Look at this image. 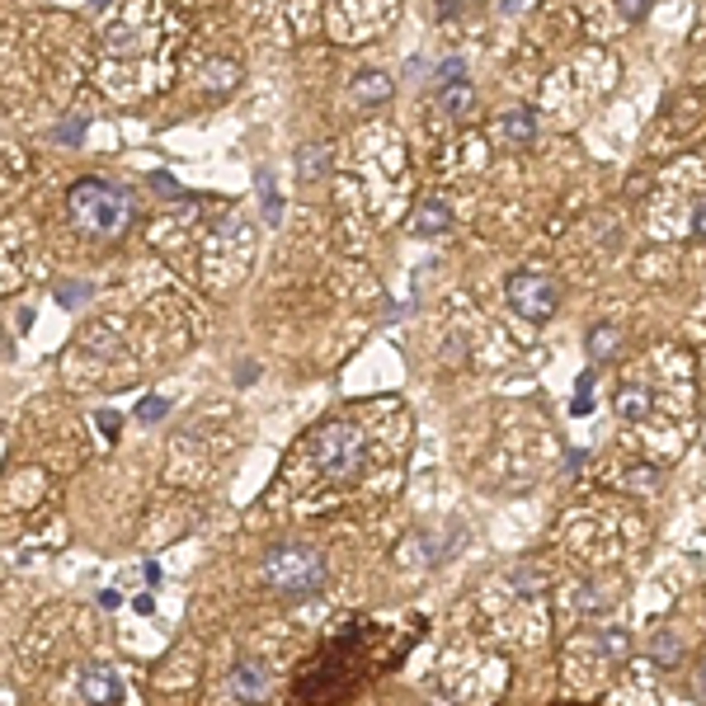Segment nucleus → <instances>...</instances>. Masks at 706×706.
<instances>
[{"label":"nucleus","mask_w":706,"mask_h":706,"mask_svg":"<svg viewBox=\"0 0 706 706\" xmlns=\"http://www.w3.org/2000/svg\"><path fill=\"white\" fill-rule=\"evenodd\" d=\"M311 457H316L325 481L358 476V466H363V434L353 429V424H344V419H329V424H320V429L311 434Z\"/></svg>","instance_id":"nucleus-3"},{"label":"nucleus","mask_w":706,"mask_h":706,"mask_svg":"<svg viewBox=\"0 0 706 706\" xmlns=\"http://www.w3.org/2000/svg\"><path fill=\"white\" fill-rule=\"evenodd\" d=\"M457 81H466V66L453 57V62H443L438 66V76H434V85H457Z\"/></svg>","instance_id":"nucleus-17"},{"label":"nucleus","mask_w":706,"mask_h":706,"mask_svg":"<svg viewBox=\"0 0 706 706\" xmlns=\"http://www.w3.org/2000/svg\"><path fill=\"white\" fill-rule=\"evenodd\" d=\"M500 5H504V10H518V5H523V0H500Z\"/></svg>","instance_id":"nucleus-26"},{"label":"nucleus","mask_w":706,"mask_h":706,"mask_svg":"<svg viewBox=\"0 0 706 706\" xmlns=\"http://www.w3.org/2000/svg\"><path fill=\"white\" fill-rule=\"evenodd\" d=\"M500 132H504V141H513V147H528V141L537 137V113L532 109H509L500 118Z\"/></svg>","instance_id":"nucleus-7"},{"label":"nucleus","mask_w":706,"mask_h":706,"mask_svg":"<svg viewBox=\"0 0 706 706\" xmlns=\"http://www.w3.org/2000/svg\"><path fill=\"white\" fill-rule=\"evenodd\" d=\"M603 645H607V654H626L631 650V641H626V631H603Z\"/></svg>","instance_id":"nucleus-19"},{"label":"nucleus","mask_w":706,"mask_h":706,"mask_svg":"<svg viewBox=\"0 0 706 706\" xmlns=\"http://www.w3.org/2000/svg\"><path fill=\"white\" fill-rule=\"evenodd\" d=\"M617 415L622 419H645L650 415V396L641 386H622L617 391Z\"/></svg>","instance_id":"nucleus-13"},{"label":"nucleus","mask_w":706,"mask_h":706,"mask_svg":"<svg viewBox=\"0 0 706 706\" xmlns=\"http://www.w3.org/2000/svg\"><path fill=\"white\" fill-rule=\"evenodd\" d=\"M259 198H264V217L278 222L282 217V203H278V188H273V175L269 170H259Z\"/></svg>","instance_id":"nucleus-14"},{"label":"nucleus","mask_w":706,"mask_h":706,"mask_svg":"<svg viewBox=\"0 0 706 706\" xmlns=\"http://www.w3.org/2000/svg\"><path fill=\"white\" fill-rule=\"evenodd\" d=\"M151 184H156V194H179V184L170 175H151Z\"/></svg>","instance_id":"nucleus-23"},{"label":"nucleus","mask_w":706,"mask_h":706,"mask_svg":"<svg viewBox=\"0 0 706 706\" xmlns=\"http://www.w3.org/2000/svg\"><path fill=\"white\" fill-rule=\"evenodd\" d=\"M588 410H594V367H588V372L579 377V396H575L570 415H588Z\"/></svg>","instance_id":"nucleus-15"},{"label":"nucleus","mask_w":706,"mask_h":706,"mask_svg":"<svg viewBox=\"0 0 706 706\" xmlns=\"http://www.w3.org/2000/svg\"><path fill=\"white\" fill-rule=\"evenodd\" d=\"M165 410H170V400H165V396H147V400L137 405V419H141V424H156Z\"/></svg>","instance_id":"nucleus-16"},{"label":"nucleus","mask_w":706,"mask_h":706,"mask_svg":"<svg viewBox=\"0 0 706 706\" xmlns=\"http://www.w3.org/2000/svg\"><path fill=\"white\" fill-rule=\"evenodd\" d=\"M100 429H104L109 438L118 434V415H113V410H100Z\"/></svg>","instance_id":"nucleus-24"},{"label":"nucleus","mask_w":706,"mask_h":706,"mask_svg":"<svg viewBox=\"0 0 706 706\" xmlns=\"http://www.w3.org/2000/svg\"><path fill=\"white\" fill-rule=\"evenodd\" d=\"M57 141H66V147H76V141H81V123H62V128H57Z\"/></svg>","instance_id":"nucleus-22"},{"label":"nucleus","mask_w":706,"mask_h":706,"mask_svg":"<svg viewBox=\"0 0 706 706\" xmlns=\"http://www.w3.org/2000/svg\"><path fill=\"white\" fill-rule=\"evenodd\" d=\"M701 692H706V673H701Z\"/></svg>","instance_id":"nucleus-27"},{"label":"nucleus","mask_w":706,"mask_h":706,"mask_svg":"<svg viewBox=\"0 0 706 706\" xmlns=\"http://www.w3.org/2000/svg\"><path fill=\"white\" fill-rule=\"evenodd\" d=\"M264 584L273 594L306 598L325 584V556L316 547H273L264 556Z\"/></svg>","instance_id":"nucleus-2"},{"label":"nucleus","mask_w":706,"mask_h":706,"mask_svg":"<svg viewBox=\"0 0 706 706\" xmlns=\"http://www.w3.org/2000/svg\"><path fill=\"white\" fill-rule=\"evenodd\" d=\"M81 697L85 701H123V682L113 678L109 664H90L81 673Z\"/></svg>","instance_id":"nucleus-6"},{"label":"nucleus","mask_w":706,"mask_h":706,"mask_svg":"<svg viewBox=\"0 0 706 706\" xmlns=\"http://www.w3.org/2000/svg\"><path fill=\"white\" fill-rule=\"evenodd\" d=\"M654 659H664V664H673V659H678V641H673V635L654 641Z\"/></svg>","instance_id":"nucleus-21"},{"label":"nucleus","mask_w":706,"mask_h":706,"mask_svg":"<svg viewBox=\"0 0 706 706\" xmlns=\"http://www.w3.org/2000/svg\"><path fill=\"white\" fill-rule=\"evenodd\" d=\"M66 306H81L85 301V282H62V292H57Z\"/></svg>","instance_id":"nucleus-20"},{"label":"nucleus","mask_w":706,"mask_h":706,"mask_svg":"<svg viewBox=\"0 0 706 706\" xmlns=\"http://www.w3.org/2000/svg\"><path fill=\"white\" fill-rule=\"evenodd\" d=\"M584 348H588V358H594V363H607L612 353L622 348V325H598L594 335H588Z\"/></svg>","instance_id":"nucleus-9"},{"label":"nucleus","mask_w":706,"mask_h":706,"mask_svg":"<svg viewBox=\"0 0 706 706\" xmlns=\"http://www.w3.org/2000/svg\"><path fill=\"white\" fill-rule=\"evenodd\" d=\"M348 100L363 104V109L386 104L391 100V76H386V71H363V76H353L348 81Z\"/></svg>","instance_id":"nucleus-5"},{"label":"nucleus","mask_w":706,"mask_h":706,"mask_svg":"<svg viewBox=\"0 0 706 706\" xmlns=\"http://www.w3.org/2000/svg\"><path fill=\"white\" fill-rule=\"evenodd\" d=\"M617 5H622V19L626 24H641L650 14V0H617Z\"/></svg>","instance_id":"nucleus-18"},{"label":"nucleus","mask_w":706,"mask_h":706,"mask_svg":"<svg viewBox=\"0 0 706 706\" xmlns=\"http://www.w3.org/2000/svg\"><path fill=\"white\" fill-rule=\"evenodd\" d=\"M504 297H509L513 311L523 316V320H532V325L551 320V316H556V306H560L556 278H551V273H537V269H518V273H509Z\"/></svg>","instance_id":"nucleus-4"},{"label":"nucleus","mask_w":706,"mask_h":706,"mask_svg":"<svg viewBox=\"0 0 706 706\" xmlns=\"http://www.w3.org/2000/svg\"><path fill=\"white\" fill-rule=\"evenodd\" d=\"M297 175L301 179L329 175V147H320V141H301V147H297Z\"/></svg>","instance_id":"nucleus-8"},{"label":"nucleus","mask_w":706,"mask_h":706,"mask_svg":"<svg viewBox=\"0 0 706 706\" xmlns=\"http://www.w3.org/2000/svg\"><path fill=\"white\" fill-rule=\"evenodd\" d=\"M438 104L453 113V118H462V113H471V104H476V94H471V81H457V85H438Z\"/></svg>","instance_id":"nucleus-10"},{"label":"nucleus","mask_w":706,"mask_h":706,"mask_svg":"<svg viewBox=\"0 0 706 706\" xmlns=\"http://www.w3.org/2000/svg\"><path fill=\"white\" fill-rule=\"evenodd\" d=\"M447 226H453V212H447L443 203H424L419 217H415V231L419 235H443Z\"/></svg>","instance_id":"nucleus-11"},{"label":"nucleus","mask_w":706,"mask_h":706,"mask_svg":"<svg viewBox=\"0 0 706 706\" xmlns=\"http://www.w3.org/2000/svg\"><path fill=\"white\" fill-rule=\"evenodd\" d=\"M71 217H76V226L85 235H100V241H113V235H123L128 217H132V203L128 194L118 184L109 179H81V184H71Z\"/></svg>","instance_id":"nucleus-1"},{"label":"nucleus","mask_w":706,"mask_h":706,"mask_svg":"<svg viewBox=\"0 0 706 706\" xmlns=\"http://www.w3.org/2000/svg\"><path fill=\"white\" fill-rule=\"evenodd\" d=\"M264 669H259V664H241V669H235L231 673V692H241V697H264Z\"/></svg>","instance_id":"nucleus-12"},{"label":"nucleus","mask_w":706,"mask_h":706,"mask_svg":"<svg viewBox=\"0 0 706 706\" xmlns=\"http://www.w3.org/2000/svg\"><path fill=\"white\" fill-rule=\"evenodd\" d=\"M692 231H697V235H706V207L697 212V222H692Z\"/></svg>","instance_id":"nucleus-25"}]
</instances>
